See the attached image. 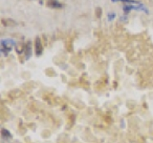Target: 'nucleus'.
<instances>
[{
	"label": "nucleus",
	"mask_w": 153,
	"mask_h": 143,
	"mask_svg": "<svg viewBox=\"0 0 153 143\" xmlns=\"http://www.w3.org/2000/svg\"><path fill=\"white\" fill-rule=\"evenodd\" d=\"M112 2H118V1H122L124 3H129V4H139L140 2L136 1V0H111Z\"/></svg>",
	"instance_id": "423d86ee"
},
{
	"label": "nucleus",
	"mask_w": 153,
	"mask_h": 143,
	"mask_svg": "<svg viewBox=\"0 0 153 143\" xmlns=\"http://www.w3.org/2000/svg\"><path fill=\"white\" fill-rule=\"evenodd\" d=\"M132 10H136V11H143L145 12L146 13H148V10L146 9V7L142 3L139 4H129V5H124L123 6V11L126 14L132 11Z\"/></svg>",
	"instance_id": "f257e3e1"
},
{
	"label": "nucleus",
	"mask_w": 153,
	"mask_h": 143,
	"mask_svg": "<svg viewBox=\"0 0 153 143\" xmlns=\"http://www.w3.org/2000/svg\"><path fill=\"white\" fill-rule=\"evenodd\" d=\"M16 45V42L14 40L11 39V38H6V39H2L1 40V46H2V52L5 55L9 54L10 52L12 51L13 47Z\"/></svg>",
	"instance_id": "f03ea898"
},
{
	"label": "nucleus",
	"mask_w": 153,
	"mask_h": 143,
	"mask_svg": "<svg viewBox=\"0 0 153 143\" xmlns=\"http://www.w3.org/2000/svg\"><path fill=\"white\" fill-rule=\"evenodd\" d=\"M36 55L37 56L41 55L42 52H43V47H42V43L39 37H36Z\"/></svg>",
	"instance_id": "7ed1b4c3"
},
{
	"label": "nucleus",
	"mask_w": 153,
	"mask_h": 143,
	"mask_svg": "<svg viewBox=\"0 0 153 143\" xmlns=\"http://www.w3.org/2000/svg\"><path fill=\"white\" fill-rule=\"evenodd\" d=\"M25 54H26V58L27 59L32 55V43L31 42H28L27 43L26 49H25Z\"/></svg>",
	"instance_id": "39448f33"
},
{
	"label": "nucleus",
	"mask_w": 153,
	"mask_h": 143,
	"mask_svg": "<svg viewBox=\"0 0 153 143\" xmlns=\"http://www.w3.org/2000/svg\"><path fill=\"white\" fill-rule=\"evenodd\" d=\"M1 133H2V136H3V137H5V138H12V135H11V133H10L8 130H6V129H2Z\"/></svg>",
	"instance_id": "0eeeda50"
},
{
	"label": "nucleus",
	"mask_w": 153,
	"mask_h": 143,
	"mask_svg": "<svg viewBox=\"0 0 153 143\" xmlns=\"http://www.w3.org/2000/svg\"><path fill=\"white\" fill-rule=\"evenodd\" d=\"M115 17H116V13H107V19H108V21H113Z\"/></svg>",
	"instance_id": "6e6552de"
},
{
	"label": "nucleus",
	"mask_w": 153,
	"mask_h": 143,
	"mask_svg": "<svg viewBox=\"0 0 153 143\" xmlns=\"http://www.w3.org/2000/svg\"><path fill=\"white\" fill-rule=\"evenodd\" d=\"M47 5L51 8H61L62 7V5L59 2H57L56 0H49V1L47 2Z\"/></svg>",
	"instance_id": "20e7f679"
}]
</instances>
